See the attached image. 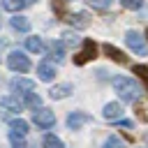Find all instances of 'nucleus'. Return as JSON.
<instances>
[{
	"label": "nucleus",
	"instance_id": "423d86ee",
	"mask_svg": "<svg viewBox=\"0 0 148 148\" xmlns=\"http://www.w3.org/2000/svg\"><path fill=\"white\" fill-rule=\"evenodd\" d=\"M9 88H12V92L28 95V92H32V90H35V81H30V79H12Z\"/></svg>",
	"mask_w": 148,
	"mask_h": 148
},
{
	"label": "nucleus",
	"instance_id": "2eb2a0df",
	"mask_svg": "<svg viewBox=\"0 0 148 148\" xmlns=\"http://www.w3.org/2000/svg\"><path fill=\"white\" fill-rule=\"evenodd\" d=\"M0 106L7 109V111H21V102L14 99V97H2L0 99Z\"/></svg>",
	"mask_w": 148,
	"mask_h": 148
},
{
	"label": "nucleus",
	"instance_id": "b1692460",
	"mask_svg": "<svg viewBox=\"0 0 148 148\" xmlns=\"http://www.w3.org/2000/svg\"><path fill=\"white\" fill-rule=\"evenodd\" d=\"M123 146H125V143H123L118 136H109V139L104 141V146H102V148H123Z\"/></svg>",
	"mask_w": 148,
	"mask_h": 148
},
{
	"label": "nucleus",
	"instance_id": "4be33fe9",
	"mask_svg": "<svg viewBox=\"0 0 148 148\" xmlns=\"http://www.w3.org/2000/svg\"><path fill=\"white\" fill-rule=\"evenodd\" d=\"M132 69H134V74H139V76L143 79V83H146V88H148V67H146V65H134Z\"/></svg>",
	"mask_w": 148,
	"mask_h": 148
},
{
	"label": "nucleus",
	"instance_id": "c85d7f7f",
	"mask_svg": "<svg viewBox=\"0 0 148 148\" xmlns=\"http://www.w3.org/2000/svg\"><path fill=\"white\" fill-rule=\"evenodd\" d=\"M118 125H123V127H130V130H132V120H118Z\"/></svg>",
	"mask_w": 148,
	"mask_h": 148
},
{
	"label": "nucleus",
	"instance_id": "dca6fc26",
	"mask_svg": "<svg viewBox=\"0 0 148 148\" xmlns=\"http://www.w3.org/2000/svg\"><path fill=\"white\" fill-rule=\"evenodd\" d=\"M25 46H28V51H32V53H42V49H44V44H42L39 37H28V39H25Z\"/></svg>",
	"mask_w": 148,
	"mask_h": 148
},
{
	"label": "nucleus",
	"instance_id": "5701e85b",
	"mask_svg": "<svg viewBox=\"0 0 148 148\" xmlns=\"http://www.w3.org/2000/svg\"><path fill=\"white\" fill-rule=\"evenodd\" d=\"M9 141H12V148H25L23 136H18V134H14V132H9Z\"/></svg>",
	"mask_w": 148,
	"mask_h": 148
},
{
	"label": "nucleus",
	"instance_id": "9d476101",
	"mask_svg": "<svg viewBox=\"0 0 148 148\" xmlns=\"http://www.w3.org/2000/svg\"><path fill=\"white\" fill-rule=\"evenodd\" d=\"M120 113H123V109H120L118 102H111V104L104 106V118L106 120H120Z\"/></svg>",
	"mask_w": 148,
	"mask_h": 148
},
{
	"label": "nucleus",
	"instance_id": "6e6552de",
	"mask_svg": "<svg viewBox=\"0 0 148 148\" xmlns=\"http://www.w3.org/2000/svg\"><path fill=\"white\" fill-rule=\"evenodd\" d=\"M104 53L111 58V60H116V62H120V65H125L127 62V56L123 53V51H118L116 46H111V44H104Z\"/></svg>",
	"mask_w": 148,
	"mask_h": 148
},
{
	"label": "nucleus",
	"instance_id": "6ab92c4d",
	"mask_svg": "<svg viewBox=\"0 0 148 148\" xmlns=\"http://www.w3.org/2000/svg\"><path fill=\"white\" fill-rule=\"evenodd\" d=\"M2 7L7 12H21L25 7V0H2Z\"/></svg>",
	"mask_w": 148,
	"mask_h": 148
},
{
	"label": "nucleus",
	"instance_id": "a211bd4d",
	"mask_svg": "<svg viewBox=\"0 0 148 148\" xmlns=\"http://www.w3.org/2000/svg\"><path fill=\"white\" fill-rule=\"evenodd\" d=\"M51 7H53V12L58 14V18H69L67 16V9H65V0H51Z\"/></svg>",
	"mask_w": 148,
	"mask_h": 148
},
{
	"label": "nucleus",
	"instance_id": "cd10ccee",
	"mask_svg": "<svg viewBox=\"0 0 148 148\" xmlns=\"http://www.w3.org/2000/svg\"><path fill=\"white\" fill-rule=\"evenodd\" d=\"M139 118L141 120H148V109L146 106H139Z\"/></svg>",
	"mask_w": 148,
	"mask_h": 148
},
{
	"label": "nucleus",
	"instance_id": "4468645a",
	"mask_svg": "<svg viewBox=\"0 0 148 148\" xmlns=\"http://www.w3.org/2000/svg\"><path fill=\"white\" fill-rule=\"evenodd\" d=\"M9 127H12V132H14V134H18V136H25V134H28V123H25V120H21V118L12 120V123H9Z\"/></svg>",
	"mask_w": 148,
	"mask_h": 148
},
{
	"label": "nucleus",
	"instance_id": "f03ea898",
	"mask_svg": "<svg viewBox=\"0 0 148 148\" xmlns=\"http://www.w3.org/2000/svg\"><path fill=\"white\" fill-rule=\"evenodd\" d=\"M92 58H97V44H95L92 39H83L81 51L74 56V65H86V62L92 60Z\"/></svg>",
	"mask_w": 148,
	"mask_h": 148
},
{
	"label": "nucleus",
	"instance_id": "a878e982",
	"mask_svg": "<svg viewBox=\"0 0 148 148\" xmlns=\"http://www.w3.org/2000/svg\"><path fill=\"white\" fill-rule=\"evenodd\" d=\"M88 2H90V7H95V9H102V12H104V9H109V7H111V2H113V0H88Z\"/></svg>",
	"mask_w": 148,
	"mask_h": 148
},
{
	"label": "nucleus",
	"instance_id": "9b49d317",
	"mask_svg": "<svg viewBox=\"0 0 148 148\" xmlns=\"http://www.w3.org/2000/svg\"><path fill=\"white\" fill-rule=\"evenodd\" d=\"M49 92H51V97H53V99H62V97H67V95L72 92V86H69V83H62V86H53Z\"/></svg>",
	"mask_w": 148,
	"mask_h": 148
},
{
	"label": "nucleus",
	"instance_id": "f8f14e48",
	"mask_svg": "<svg viewBox=\"0 0 148 148\" xmlns=\"http://www.w3.org/2000/svg\"><path fill=\"white\" fill-rule=\"evenodd\" d=\"M67 21H72V23H74L76 28H88V25H90V18H88V14H86V12H79V14H72V16L67 18Z\"/></svg>",
	"mask_w": 148,
	"mask_h": 148
},
{
	"label": "nucleus",
	"instance_id": "ddd939ff",
	"mask_svg": "<svg viewBox=\"0 0 148 148\" xmlns=\"http://www.w3.org/2000/svg\"><path fill=\"white\" fill-rule=\"evenodd\" d=\"M12 28L18 30V32H28V30H30V21H28L25 16H18V14H16V16L12 18Z\"/></svg>",
	"mask_w": 148,
	"mask_h": 148
},
{
	"label": "nucleus",
	"instance_id": "0eeeda50",
	"mask_svg": "<svg viewBox=\"0 0 148 148\" xmlns=\"http://www.w3.org/2000/svg\"><path fill=\"white\" fill-rule=\"evenodd\" d=\"M88 120H90L88 113H79V111H76V113H72V116L67 118V127H69V130H79V127L86 125Z\"/></svg>",
	"mask_w": 148,
	"mask_h": 148
},
{
	"label": "nucleus",
	"instance_id": "c756f323",
	"mask_svg": "<svg viewBox=\"0 0 148 148\" xmlns=\"http://www.w3.org/2000/svg\"><path fill=\"white\" fill-rule=\"evenodd\" d=\"M32 2H35V0H25V5H32Z\"/></svg>",
	"mask_w": 148,
	"mask_h": 148
},
{
	"label": "nucleus",
	"instance_id": "412c9836",
	"mask_svg": "<svg viewBox=\"0 0 148 148\" xmlns=\"http://www.w3.org/2000/svg\"><path fill=\"white\" fill-rule=\"evenodd\" d=\"M44 148H65V146H62V141H60L58 136L46 134V136H44Z\"/></svg>",
	"mask_w": 148,
	"mask_h": 148
},
{
	"label": "nucleus",
	"instance_id": "bb28decb",
	"mask_svg": "<svg viewBox=\"0 0 148 148\" xmlns=\"http://www.w3.org/2000/svg\"><path fill=\"white\" fill-rule=\"evenodd\" d=\"M62 37H65V44H76V42H79V37H76V32H72V30H67V32H62Z\"/></svg>",
	"mask_w": 148,
	"mask_h": 148
},
{
	"label": "nucleus",
	"instance_id": "f257e3e1",
	"mask_svg": "<svg viewBox=\"0 0 148 148\" xmlns=\"http://www.w3.org/2000/svg\"><path fill=\"white\" fill-rule=\"evenodd\" d=\"M111 83H113V90L118 92V97L123 102H136L141 97V86L130 76H113Z\"/></svg>",
	"mask_w": 148,
	"mask_h": 148
},
{
	"label": "nucleus",
	"instance_id": "7c9ffc66",
	"mask_svg": "<svg viewBox=\"0 0 148 148\" xmlns=\"http://www.w3.org/2000/svg\"><path fill=\"white\" fill-rule=\"evenodd\" d=\"M146 37H148V32H146Z\"/></svg>",
	"mask_w": 148,
	"mask_h": 148
},
{
	"label": "nucleus",
	"instance_id": "20e7f679",
	"mask_svg": "<svg viewBox=\"0 0 148 148\" xmlns=\"http://www.w3.org/2000/svg\"><path fill=\"white\" fill-rule=\"evenodd\" d=\"M32 123H35L39 130H49V127L56 125V113H53L51 109H39V111L32 113Z\"/></svg>",
	"mask_w": 148,
	"mask_h": 148
},
{
	"label": "nucleus",
	"instance_id": "1a4fd4ad",
	"mask_svg": "<svg viewBox=\"0 0 148 148\" xmlns=\"http://www.w3.org/2000/svg\"><path fill=\"white\" fill-rule=\"evenodd\" d=\"M37 74H39L42 81H51V79L56 76V67L49 65V62H39V65H37Z\"/></svg>",
	"mask_w": 148,
	"mask_h": 148
},
{
	"label": "nucleus",
	"instance_id": "39448f33",
	"mask_svg": "<svg viewBox=\"0 0 148 148\" xmlns=\"http://www.w3.org/2000/svg\"><path fill=\"white\" fill-rule=\"evenodd\" d=\"M7 65H9V69H14V72H28L30 69V60L21 53V51H12L9 56H7Z\"/></svg>",
	"mask_w": 148,
	"mask_h": 148
},
{
	"label": "nucleus",
	"instance_id": "aec40b11",
	"mask_svg": "<svg viewBox=\"0 0 148 148\" xmlns=\"http://www.w3.org/2000/svg\"><path fill=\"white\" fill-rule=\"evenodd\" d=\"M25 97V106H30V109H39L42 106V97L37 95V92H28V95H23Z\"/></svg>",
	"mask_w": 148,
	"mask_h": 148
},
{
	"label": "nucleus",
	"instance_id": "7ed1b4c3",
	"mask_svg": "<svg viewBox=\"0 0 148 148\" xmlns=\"http://www.w3.org/2000/svg\"><path fill=\"white\" fill-rule=\"evenodd\" d=\"M125 42H127V46L136 53V56H146L148 53V46H146V39L136 32V30H130L127 35H125Z\"/></svg>",
	"mask_w": 148,
	"mask_h": 148
},
{
	"label": "nucleus",
	"instance_id": "f3484780",
	"mask_svg": "<svg viewBox=\"0 0 148 148\" xmlns=\"http://www.w3.org/2000/svg\"><path fill=\"white\" fill-rule=\"evenodd\" d=\"M62 42H51L49 44V53H51V58H56V60H62L65 56H62Z\"/></svg>",
	"mask_w": 148,
	"mask_h": 148
},
{
	"label": "nucleus",
	"instance_id": "393cba45",
	"mask_svg": "<svg viewBox=\"0 0 148 148\" xmlns=\"http://www.w3.org/2000/svg\"><path fill=\"white\" fill-rule=\"evenodd\" d=\"M120 5L125 9H141L143 7V0H120Z\"/></svg>",
	"mask_w": 148,
	"mask_h": 148
}]
</instances>
